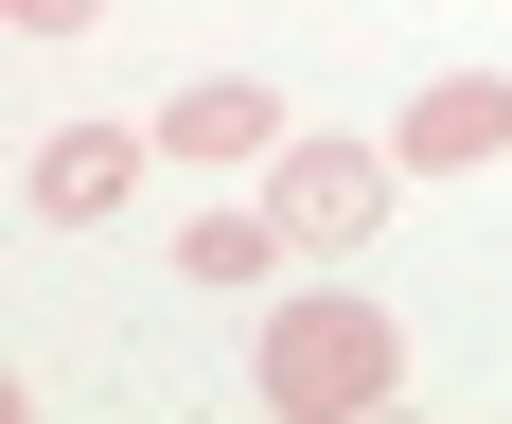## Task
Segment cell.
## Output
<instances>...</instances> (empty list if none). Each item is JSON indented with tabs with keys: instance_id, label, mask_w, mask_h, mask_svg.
Listing matches in <instances>:
<instances>
[{
	"instance_id": "cell-5",
	"label": "cell",
	"mask_w": 512,
	"mask_h": 424,
	"mask_svg": "<svg viewBox=\"0 0 512 424\" xmlns=\"http://www.w3.org/2000/svg\"><path fill=\"white\" fill-rule=\"evenodd\" d=\"M301 124H283V89H248V71H195V89L159 106V159H283Z\"/></svg>"
},
{
	"instance_id": "cell-1",
	"label": "cell",
	"mask_w": 512,
	"mask_h": 424,
	"mask_svg": "<svg viewBox=\"0 0 512 424\" xmlns=\"http://www.w3.org/2000/svg\"><path fill=\"white\" fill-rule=\"evenodd\" d=\"M248 371H265V407H283V424H371L389 389H407V318L354 301V283H301V301L265 318Z\"/></svg>"
},
{
	"instance_id": "cell-4",
	"label": "cell",
	"mask_w": 512,
	"mask_h": 424,
	"mask_svg": "<svg viewBox=\"0 0 512 424\" xmlns=\"http://www.w3.org/2000/svg\"><path fill=\"white\" fill-rule=\"evenodd\" d=\"M389 159H407V177H477V159H512V71H424L407 124H389Z\"/></svg>"
},
{
	"instance_id": "cell-7",
	"label": "cell",
	"mask_w": 512,
	"mask_h": 424,
	"mask_svg": "<svg viewBox=\"0 0 512 424\" xmlns=\"http://www.w3.org/2000/svg\"><path fill=\"white\" fill-rule=\"evenodd\" d=\"M0 18H18V36H89L106 0H0Z\"/></svg>"
},
{
	"instance_id": "cell-3",
	"label": "cell",
	"mask_w": 512,
	"mask_h": 424,
	"mask_svg": "<svg viewBox=\"0 0 512 424\" xmlns=\"http://www.w3.org/2000/svg\"><path fill=\"white\" fill-rule=\"evenodd\" d=\"M142 159H159V124H53L18 195H36V230H106V212L142 195Z\"/></svg>"
},
{
	"instance_id": "cell-2",
	"label": "cell",
	"mask_w": 512,
	"mask_h": 424,
	"mask_svg": "<svg viewBox=\"0 0 512 424\" xmlns=\"http://www.w3.org/2000/svg\"><path fill=\"white\" fill-rule=\"evenodd\" d=\"M389 177H407L389 142H318V124H301V142L265 159V212H283V248L336 265V248H371V230H389Z\"/></svg>"
},
{
	"instance_id": "cell-6",
	"label": "cell",
	"mask_w": 512,
	"mask_h": 424,
	"mask_svg": "<svg viewBox=\"0 0 512 424\" xmlns=\"http://www.w3.org/2000/svg\"><path fill=\"white\" fill-rule=\"evenodd\" d=\"M283 265V212H195L177 230V283H265Z\"/></svg>"
}]
</instances>
